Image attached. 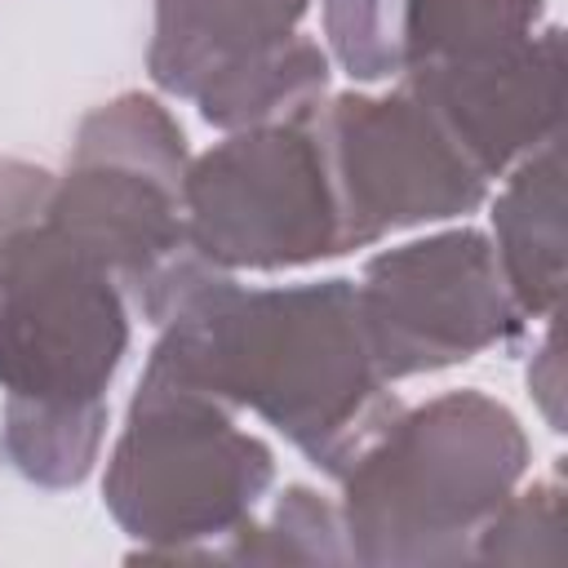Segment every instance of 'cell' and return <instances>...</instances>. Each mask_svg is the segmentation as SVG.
Instances as JSON below:
<instances>
[{"label": "cell", "mask_w": 568, "mask_h": 568, "mask_svg": "<svg viewBox=\"0 0 568 568\" xmlns=\"http://www.w3.org/2000/svg\"><path fill=\"white\" fill-rule=\"evenodd\" d=\"M271 484L266 439L213 395L142 368L102 475V501L142 559H213Z\"/></svg>", "instance_id": "5b68a950"}, {"label": "cell", "mask_w": 568, "mask_h": 568, "mask_svg": "<svg viewBox=\"0 0 568 568\" xmlns=\"http://www.w3.org/2000/svg\"><path fill=\"white\" fill-rule=\"evenodd\" d=\"M528 462L519 417L484 390H444L399 408L337 479L351 564H470L479 532L510 501Z\"/></svg>", "instance_id": "7a4b0ae2"}, {"label": "cell", "mask_w": 568, "mask_h": 568, "mask_svg": "<svg viewBox=\"0 0 568 568\" xmlns=\"http://www.w3.org/2000/svg\"><path fill=\"white\" fill-rule=\"evenodd\" d=\"M146 368L213 395L231 413H257L333 479L404 408L373 359L346 275L240 288L226 271L160 324Z\"/></svg>", "instance_id": "6da1fadb"}, {"label": "cell", "mask_w": 568, "mask_h": 568, "mask_svg": "<svg viewBox=\"0 0 568 568\" xmlns=\"http://www.w3.org/2000/svg\"><path fill=\"white\" fill-rule=\"evenodd\" d=\"M546 27V0H404V71H444L484 62L532 40Z\"/></svg>", "instance_id": "7c38bea8"}, {"label": "cell", "mask_w": 568, "mask_h": 568, "mask_svg": "<svg viewBox=\"0 0 568 568\" xmlns=\"http://www.w3.org/2000/svg\"><path fill=\"white\" fill-rule=\"evenodd\" d=\"M315 115L240 129L191 155L182 204L200 257L235 275L297 271L351 253Z\"/></svg>", "instance_id": "8992f818"}, {"label": "cell", "mask_w": 568, "mask_h": 568, "mask_svg": "<svg viewBox=\"0 0 568 568\" xmlns=\"http://www.w3.org/2000/svg\"><path fill=\"white\" fill-rule=\"evenodd\" d=\"M355 293L386 382L439 373L493 346H510L528 324L493 240L475 226H448L373 253Z\"/></svg>", "instance_id": "52a82bcc"}, {"label": "cell", "mask_w": 568, "mask_h": 568, "mask_svg": "<svg viewBox=\"0 0 568 568\" xmlns=\"http://www.w3.org/2000/svg\"><path fill=\"white\" fill-rule=\"evenodd\" d=\"M564 532V488L559 479H541L532 488H515L510 501L488 519L475 541L470 564H555Z\"/></svg>", "instance_id": "2e32d148"}, {"label": "cell", "mask_w": 568, "mask_h": 568, "mask_svg": "<svg viewBox=\"0 0 568 568\" xmlns=\"http://www.w3.org/2000/svg\"><path fill=\"white\" fill-rule=\"evenodd\" d=\"M186 169L178 115L151 93H120L80 120L67 173H53L49 191V217L115 275L155 328L226 275L191 244Z\"/></svg>", "instance_id": "3957f363"}, {"label": "cell", "mask_w": 568, "mask_h": 568, "mask_svg": "<svg viewBox=\"0 0 568 568\" xmlns=\"http://www.w3.org/2000/svg\"><path fill=\"white\" fill-rule=\"evenodd\" d=\"M404 84L493 182L537 146L559 138L564 115V31L546 22L532 40L484 62L399 75Z\"/></svg>", "instance_id": "9c48e42d"}, {"label": "cell", "mask_w": 568, "mask_h": 568, "mask_svg": "<svg viewBox=\"0 0 568 568\" xmlns=\"http://www.w3.org/2000/svg\"><path fill=\"white\" fill-rule=\"evenodd\" d=\"M213 559L235 564H351L342 515L328 497L306 484H288L266 519H244Z\"/></svg>", "instance_id": "5bb4252c"}, {"label": "cell", "mask_w": 568, "mask_h": 568, "mask_svg": "<svg viewBox=\"0 0 568 568\" xmlns=\"http://www.w3.org/2000/svg\"><path fill=\"white\" fill-rule=\"evenodd\" d=\"M311 0H155L146 71L169 98H204L302 31Z\"/></svg>", "instance_id": "30bf717a"}, {"label": "cell", "mask_w": 568, "mask_h": 568, "mask_svg": "<svg viewBox=\"0 0 568 568\" xmlns=\"http://www.w3.org/2000/svg\"><path fill=\"white\" fill-rule=\"evenodd\" d=\"M333 62L359 80H399L404 71V0H320Z\"/></svg>", "instance_id": "9a60e30c"}, {"label": "cell", "mask_w": 568, "mask_h": 568, "mask_svg": "<svg viewBox=\"0 0 568 568\" xmlns=\"http://www.w3.org/2000/svg\"><path fill=\"white\" fill-rule=\"evenodd\" d=\"M493 248L528 320H555L564 293V146H537L493 200Z\"/></svg>", "instance_id": "8fae6325"}, {"label": "cell", "mask_w": 568, "mask_h": 568, "mask_svg": "<svg viewBox=\"0 0 568 568\" xmlns=\"http://www.w3.org/2000/svg\"><path fill=\"white\" fill-rule=\"evenodd\" d=\"M111 408H4L0 439L13 470L40 488H80L106 439Z\"/></svg>", "instance_id": "4fadbf2b"}, {"label": "cell", "mask_w": 568, "mask_h": 568, "mask_svg": "<svg viewBox=\"0 0 568 568\" xmlns=\"http://www.w3.org/2000/svg\"><path fill=\"white\" fill-rule=\"evenodd\" d=\"M351 248L390 231L466 217L488 200V178L448 129L404 89L328 93L315 115Z\"/></svg>", "instance_id": "ba28073f"}, {"label": "cell", "mask_w": 568, "mask_h": 568, "mask_svg": "<svg viewBox=\"0 0 568 568\" xmlns=\"http://www.w3.org/2000/svg\"><path fill=\"white\" fill-rule=\"evenodd\" d=\"M49 169L0 160V390L4 408H102L129 355V302L49 217Z\"/></svg>", "instance_id": "277c9868"}]
</instances>
